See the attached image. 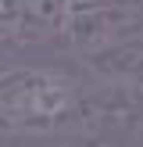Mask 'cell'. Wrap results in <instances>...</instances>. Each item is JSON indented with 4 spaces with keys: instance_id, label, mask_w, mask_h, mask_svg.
<instances>
[{
    "instance_id": "6da1fadb",
    "label": "cell",
    "mask_w": 143,
    "mask_h": 147,
    "mask_svg": "<svg viewBox=\"0 0 143 147\" xmlns=\"http://www.w3.org/2000/svg\"><path fill=\"white\" fill-rule=\"evenodd\" d=\"M79 115V83L57 68H7L0 72V133L39 136L54 133Z\"/></svg>"
},
{
    "instance_id": "7a4b0ae2",
    "label": "cell",
    "mask_w": 143,
    "mask_h": 147,
    "mask_svg": "<svg viewBox=\"0 0 143 147\" xmlns=\"http://www.w3.org/2000/svg\"><path fill=\"white\" fill-rule=\"evenodd\" d=\"M86 147H111V144H104V140H97V144H86Z\"/></svg>"
}]
</instances>
